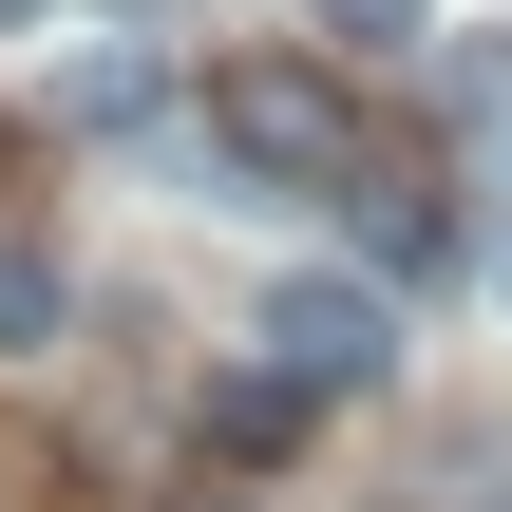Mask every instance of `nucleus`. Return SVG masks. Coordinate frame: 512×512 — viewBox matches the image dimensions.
<instances>
[{
  "instance_id": "1",
  "label": "nucleus",
  "mask_w": 512,
  "mask_h": 512,
  "mask_svg": "<svg viewBox=\"0 0 512 512\" xmlns=\"http://www.w3.org/2000/svg\"><path fill=\"white\" fill-rule=\"evenodd\" d=\"M209 152L266 171V190H361V114H342L304 57H228V76H209Z\"/></svg>"
},
{
  "instance_id": "2",
  "label": "nucleus",
  "mask_w": 512,
  "mask_h": 512,
  "mask_svg": "<svg viewBox=\"0 0 512 512\" xmlns=\"http://www.w3.org/2000/svg\"><path fill=\"white\" fill-rule=\"evenodd\" d=\"M247 342H266L304 399H361V380L399 361V304H380V285H342V266H285V285L247 304Z\"/></svg>"
},
{
  "instance_id": "3",
  "label": "nucleus",
  "mask_w": 512,
  "mask_h": 512,
  "mask_svg": "<svg viewBox=\"0 0 512 512\" xmlns=\"http://www.w3.org/2000/svg\"><path fill=\"white\" fill-rule=\"evenodd\" d=\"M57 323H76V266L38 228H0V361H57Z\"/></svg>"
},
{
  "instance_id": "4",
  "label": "nucleus",
  "mask_w": 512,
  "mask_h": 512,
  "mask_svg": "<svg viewBox=\"0 0 512 512\" xmlns=\"http://www.w3.org/2000/svg\"><path fill=\"white\" fill-rule=\"evenodd\" d=\"M152 95H171L152 57H76V76H57V114H76V133H152Z\"/></svg>"
},
{
  "instance_id": "5",
  "label": "nucleus",
  "mask_w": 512,
  "mask_h": 512,
  "mask_svg": "<svg viewBox=\"0 0 512 512\" xmlns=\"http://www.w3.org/2000/svg\"><path fill=\"white\" fill-rule=\"evenodd\" d=\"M323 19H342V38H418L437 0H323Z\"/></svg>"
},
{
  "instance_id": "6",
  "label": "nucleus",
  "mask_w": 512,
  "mask_h": 512,
  "mask_svg": "<svg viewBox=\"0 0 512 512\" xmlns=\"http://www.w3.org/2000/svg\"><path fill=\"white\" fill-rule=\"evenodd\" d=\"M38 19H57V0H0V38H38Z\"/></svg>"
},
{
  "instance_id": "7",
  "label": "nucleus",
  "mask_w": 512,
  "mask_h": 512,
  "mask_svg": "<svg viewBox=\"0 0 512 512\" xmlns=\"http://www.w3.org/2000/svg\"><path fill=\"white\" fill-rule=\"evenodd\" d=\"M494 285H512V228H494Z\"/></svg>"
},
{
  "instance_id": "8",
  "label": "nucleus",
  "mask_w": 512,
  "mask_h": 512,
  "mask_svg": "<svg viewBox=\"0 0 512 512\" xmlns=\"http://www.w3.org/2000/svg\"><path fill=\"white\" fill-rule=\"evenodd\" d=\"M190 512H209V494H190Z\"/></svg>"
}]
</instances>
